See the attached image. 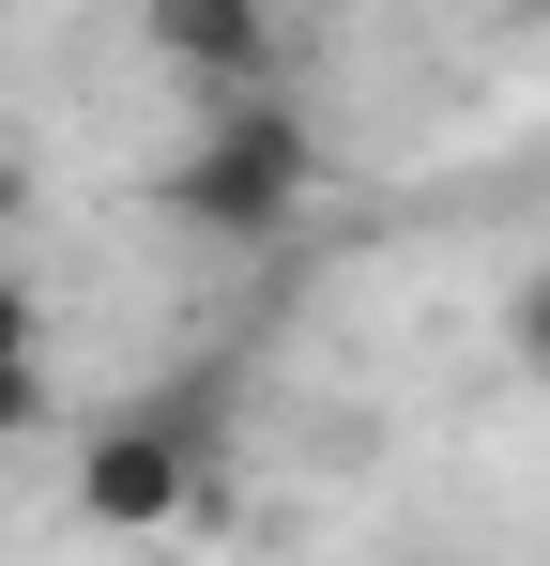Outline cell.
I'll use <instances>...</instances> for the list:
<instances>
[{
  "label": "cell",
  "mask_w": 550,
  "mask_h": 566,
  "mask_svg": "<svg viewBox=\"0 0 550 566\" xmlns=\"http://www.w3.org/2000/svg\"><path fill=\"white\" fill-rule=\"evenodd\" d=\"M306 123H290V93H214V123L183 138L169 169V214L199 230V245H275L290 214H306Z\"/></svg>",
  "instance_id": "cell-1"
},
{
  "label": "cell",
  "mask_w": 550,
  "mask_h": 566,
  "mask_svg": "<svg viewBox=\"0 0 550 566\" xmlns=\"http://www.w3.org/2000/svg\"><path fill=\"white\" fill-rule=\"evenodd\" d=\"M199 460H214V382H183V398H138V413H107L77 444V505L107 536H138V521H183L199 505Z\"/></svg>",
  "instance_id": "cell-2"
},
{
  "label": "cell",
  "mask_w": 550,
  "mask_h": 566,
  "mask_svg": "<svg viewBox=\"0 0 550 566\" xmlns=\"http://www.w3.org/2000/svg\"><path fill=\"white\" fill-rule=\"evenodd\" d=\"M138 46L199 93H261L275 77V0H138Z\"/></svg>",
  "instance_id": "cell-3"
},
{
  "label": "cell",
  "mask_w": 550,
  "mask_h": 566,
  "mask_svg": "<svg viewBox=\"0 0 550 566\" xmlns=\"http://www.w3.org/2000/svg\"><path fill=\"white\" fill-rule=\"evenodd\" d=\"M31 413H46V337H31V291L0 276V444H15Z\"/></svg>",
  "instance_id": "cell-4"
},
{
  "label": "cell",
  "mask_w": 550,
  "mask_h": 566,
  "mask_svg": "<svg viewBox=\"0 0 550 566\" xmlns=\"http://www.w3.org/2000/svg\"><path fill=\"white\" fill-rule=\"evenodd\" d=\"M505 337H520V368H550V276H520V306H505Z\"/></svg>",
  "instance_id": "cell-5"
}]
</instances>
